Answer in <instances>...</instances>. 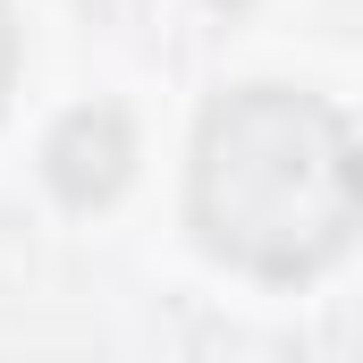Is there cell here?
<instances>
[{
	"label": "cell",
	"mask_w": 363,
	"mask_h": 363,
	"mask_svg": "<svg viewBox=\"0 0 363 363\" xmlns=\"http://www.w3.org/2000/svg\"><path fill=\"white\" fill-rule=\"evenodd\" d=\"M186 211L220 262L254 279H313L363 228V135L321 93L245 85L203 110Z\"/></svg>",
	"instance_id": "obj_1"
},
{
	"label": "cell",
	"mask_w": 363,
	"mask_h": 363,
	"mask_svg": "<svg viewBox=\"0 0 363 363\" xmlns=\"http://www.w3.org/2000/svg\"><path fill=\"white\" fill-rule=\"evenodd\" d=\"M127 169H135V135H127V118H118L110 101L68 110V118L51 127V144H43V178H51L60 203H77V211L110 203V194L127 186Z\"/></svg>",
	"instance_id": "obj_2"
},
{
	"label": "cell",
	"mask_w": 363,
	"mask_h": 363,
	"mask_svg": "<svg viewBox=\"0 0 363 363\" xmlns=\"http://www.w3.org/2000/svg\"><path fill=\"white\" fill-rule=\"evenodd\" d=\"M9 93H17V17L0 9V110H9Z\"/></svg>",
	"instance_id": "obj_3"
}]
</instances>
